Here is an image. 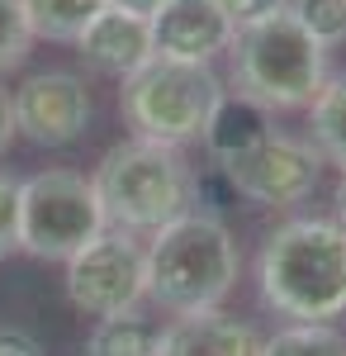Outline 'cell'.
Masks as SVG:
<instances>
[{"label":"cell","instance_id":"obj_1","mask_svg":"<svg viewBox=\"0 0 346 356\" xmlns=\"http://www.w3.org/2000/svg\"><path fill=\"white\" fill-rule=\"evenodd\" d=\"M261 300L294 323H332L346 314V228L337 219H285L256 257Z\"/></svg>","mask_w":346,"mask_h":356},{"label":"cell","instance_id":"obj_2","mask_svg":"<svg viewBox=\"0 0 346 356\" xmlns=\"http://www.w3.org/2000/svg\"><path fill=\"white\" fill-rule=\"evenodd\" d=\"M242 257L223 219L209 214H181L152 233L147 243V300H157L166 314L186 318L204 314L233 295Z\"/></svg>","mask_w":346,"mask_h":356},{"label":"cell","instance_id":"obj_3","mask_svg":"<svg viewBox=\"0 0 346 356\" xmlns=\"http://www.w3.org/2000/svg\"><path fill=\"white\" fill-rule=\"evenodd\" d=\"M90 186L100 195L105 223L133 233V238L176 223L195 204V171L186 166L181 147L147 143V138L114 143L100 157Z\"/></svg>","mask_w":346,"mask_h":356},{"label":"cell","instance_id":"obj_4","mask_svg":"<svg viewBox=\"0 0 346 356\" xmlns=\"http://www.w3.org/2000/svg\"><path fill=\"white\" fill-rule=\"evenodd\" d=\"M233 86L266 110H308L327 81V48L304 33L290 10L233 38Z\"/></svg>","mask_w":346,"mask_h":356},{"label":"cell","instance_id":"obj_5","mask_svg":"<svg viewBox=\"0 0 346 356\" xmlns=\"http://www.w3.org/2000/svg\"><path fill=\"white\" fill-rule=\"evenodd\" d=\"M218 100H223V76L204 62L147 57L119 86V114L129 119L133 138L166 143V147H186L204 138V124Z\"/></svg>","mask_w":346,"mask_h":356},{"label":"cell","instance_id":"obj_6","mask_svg":"<svg viewBox=\"0 0 346 356\" xmlns=\"http://www.w3.org/2000/svg\"><path fill=\"white\" fill-rule=\"evenodd\" d=\"M105 209L90 176L53 166L19 186V247L43 261H72L105 233Z\"/></svg>","mask_w":346,"mask_h":356},{"label":"cell","instance_id":"obj_7","mask_svg":"<svg viewBox=\"0 0 346 356\" xmlns=\"http://www.w3.org/2000/svg\"><path fill=\"white\" fill-rule=\"evenodd\" d=\"M67 300L90 318L133 314L147 300V247L124 228H105L67 261Z\"/></svg>","mask_w":346,"mask_h":356},{"label":"cell","instance_id":"obj_8","mask_svg":"<svg viewBox=\"0 0 346 356\" xmlns=\"http://www.w3.org/2000/svg\"><path fill=\"white\" fill-rule=\"evenodd\" d=\"M242 200L252 204H270V209H285L299 204L304 195L318 186L322 157L308 138H290V134H270L266 143H256L252 152H242L233 162H218Z\"/></svg>","mask_w":346,"mask_h":356},{"label":"cell","instance_id":"obj_9","mask_svg":"<svg viewBox=\"0 0 346 356\" xmlns=\"http://www.w3.org/2000/svg\"><path fill=\"white\" fill-rule=\"evenodd\" d=\"M15 134H24L38 147H67L90 129V90L72 72H33L10 95Z\"/></svg>","mask_w":346,"mask_h":356},{"label":"cell","instance_id":"obj_10","mask_svg":"<svg viewBox=\"0 0 346 356\" xmlns=\"http://www.w3.org/2000/svg\"><path fill=\"white\" fill-rule=\"evenodd\" d=\"M147 24H152V57H171V62L209 67L238 38V29L218 0H166Z\"/></svg>","mask_w":346,"mask_h":356},{"label":"cell","instance_id":"obj_11","mask_svg":"<svg viewBox=\"0 0 346 356\" xmlns=\"http://www.w3.org/2000/svg\"><path fill=\"white\" fill-rule=\"evenodd\" d=\"M76 53L95 67V72H105V76H133L138 67L152 57V24L147 19H138V15H124V10H114L105 5L85 33L76 38Z\"/></svg>","mask_w":346,"mask_h":356},{"label":"cell","instance_id":"obj_12","mask_svg":"<svg viewBox=\"0 0 346 356\" xmlns=\"http://www.w3.org/2000/svg\"><path fill=\"white\" fill-rule=\"evenodd\" d=\"M266 337L223 309L186 314L161 328V356H261Z\"/></svg>","mask_w":346,"mask_h":356},{"label":"cell","instance_id":"obj_13","mask_svg":"<svg viewBox=\"0 0 346 356\" xmlns=\"http://www.w3.org/2000/svg\"><path fill=\"white\" fill-rule=\"evenodd\" d=\"M275 134L270 129V110L266 105H256L252 95H228L223 90V100L213 105L209 124H204V147H209L213 162H233L242 152H252L256 143H266Z\"/></svg>","mask_w":346,"mask_h":356},{"label":"cell","instance_id":"obj_14","mask_svg":"<svg viewBox=\"0 0 346 356\" xmlns=\"http://www.w3.org/2000/svg\"><path fill=\"white\" fill-rule=\"evenodd\" d=\"M81 356H161V328L142 314H114L100 318L90 337H85V352Z\"/></svg>","mask_w":346,"mask_h":356},{"label":"cell","instance_id":"obj_15","mask_svg":"<svg viewBox=\"0 0 346 356\" xmlns=\"http://www.w3.org/2000/svg\"><path fill=\"white\" fill-rule=\"evenodd\" d=\"M308 143L318 147L322 162L346 171V72L327 76L318 100L308 105Z\"/></svg>","mask_w":346,"mask_h":356},{"label":"cell","instance_id":"obj_16","mask_svg":"<svg viewBox=\"0 0 346 356\" xmlns=\"http://www.w3.org/2000/svg\"><path fill=\"white\" fill-rule=\"evenodd\" d=\"M19 5H24L28 33L48 43H76L85 24L105 10V0H19Z\"/></svg>","mask_w":346,"mask_h":356},{"label":"cell","instance_id":"obj_17","mask_svg":"<svg viewBox=\"0 0 346 356\" xmlns=\"http://www.w3.org/2000/svg\"><path fill=\"white\" fill-rule=\"evenodd\" d=\"M261 356H346V332L332 323H290L266 337Z\"/></svg>","mask_w":346,"mask_h":356},{"label":"cell","instance_id":"obj_18","mask_svg":"<svg viewBox=\"0 0 346 356\" xmlns=\"http://www.w3.org/2000/svg\"><path fill=\"white\" fill-rule=\"evenodd\" d=\"M290 15L304 33H313L322 48L346 43V0H290Z\"/></svg>","mask_w":346,"mask_h":356},{"label":"cell","instance_id":"obj_19","mask_svg":"<svg viewBox=\"0 0 346 356\" xmlns=\"http://www.w3.org/2000/svg\"><path fill=\"white\" fill-rule=\"evenodd\" d=\"M28 43H33V33H28L24 5L19 0H0V76L15 72L28 57Z\"/></svg>","mask_w":346,"mask_h":356},{"label":"cell","instance_id":"obj_20","mask_svg":"<svg viewBox=\"0 0 346 356\" xmlns=\"http://www.w3.org/2000/svg\"><path fill=\"white\" fill-rule=\"evenodd\" d=\"M238 200H242V195H238V186H233V176H228L218 162L204 166V171L195 176V204H199V214L218 219V214L238 209Z\"/></svg>","mask_w":346,"mask_h":356},{"label":"cell","instance_id":"obj_21","mask_svg":"<svg viewBox=\"0 0 346 356\" xmlns=\"http://www.w3.org/2000/svg\"><path fill=\"white\" fill-rule=\"evenodd\" d=\"M19 186L24 181L0 171V257L19 252Z\"/></svg>","mask_w":346,"mask_h":356},{"label":"cell","instance_id":"obj_22","mask_svg":"<svg viewBox=\"0 0 346 356\" xmlns=\"http://www.w3.org/2000/svg\"><path fill=\"white\" fill-rule=\"evenodd\" d=\"M218 5L233 19V29H252V24H261V19H270V15L290 10V0H218Z\"/></svg>","mask_w":346,"mask_h":356},{"label":"cell","instance_id":"obj_23","mask_svg":"<svg viewBox=\"0 0 346 356\" xmlns=\"http://www.w3.org/2000/svg\"><path fill=\"white\" fill-rule=\"evenodd\" d=\"M0 356H43V347L19 328H0Z\"/></svg>","mask_w":346,"mask_h":356},{"label":"cell","instance_id":"obj_24","mask_svg":"<svg viewBox=\"0 0 346 356\" xmlns=\"http://www.w3.org/2000/svg\"><path fill=\"white\" fill-rule=\"evenodd\" d=\"M105 5H114V10H124V15H138V19H152L166 0H105Z\"/></svg>","mask_w":346,"mask_h":356},{"label":"cell","instance_id":"obj_25","mask_svg":"<svg viewBox=\"0 0 346 356\" xmlns=\"http://www.w3.org/2000/svg\"><path fill=\"white\" fill-rule=\"evenodd\" d=\"M10 138H15V110H10V95L0 90V157H5Z\"/></svg>","mask_w":346,"mask_h":356},{"label":"cell","instance_id":"obj_26","mask_svg":"<svg viewBox=\"0 0 346 356\" xmlns=\"http://www.w3.org/2000/svg\"><path fill=\"white\" fill-rule=\"evenodd\" d=\"M332 209H337V223L346 228V171L337 176V191H332Z\"/></svg>","mask_w":346,"mask_h":356}]
</instances>
